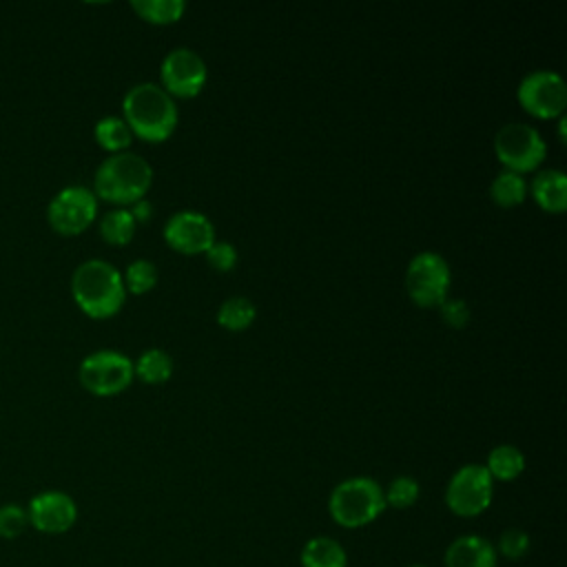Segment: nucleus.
<instances>
[{
    "label": "nucleus",
    "instance_id": "1",
    "mask_svg": "<svg viewBox=\"0 0 567 567\" xmlns=\"http://www.w3.org/2000/svg\"><path fill=\"white\" fill-rule=\"evenodd\" d=\"M124 122L146 142H164L177 126L175 97L157 82H137L122 97Z\"/></svg>",
    "mask_w": 567,
    "mask_h": 567
},
{
    "label": "nucleus",
    "instance_id": "2",
    "mask_svg": "<svg viewBox=\"0 0 567 567\" xmlns=\"http://www.w3.org/2000/svg\"><path fill=\"white\" fill-rule=\"evenodd\" d=\"M71 295L84 315L93 319H106L122 308L126 288L122 272L111 261L93 257L73 270Z\"/></svg>",
    "mask_w": 567,
    "mask_h": 567
},
{
    "label": "nucleus",
    "instance_id": "3",
    "mask_svg": "<svg viewBox=\"0 0 567 567\" xmlns=\"http://www.w3.org/2000/svg\"><path fill=\"white\" fill-rule=\"evenodd\" d=\"M153 182L151 164L131 151L109 155L93 175V193L113 204H133L146 195Z\"/></svg>",
    "mask_w": 567,
    "mask_h": 567
},
{
    "label": "nucleus",
    "instance_id": "4",
    "mask_svg": "<svg viewBox=\"0 0 567 567\" xmlns=\"http://www.w3.org/2000/svg\"><path fill=\"white\" fill-rule=\"evenodd\" d=\"M385 509L383 487L370 476H352L334 485L328 498L332 520L346 529L365 527Z\"/></svg>",
    "mask_w": 567,
    "mask_h": 567
},
{
    "label": "nucleus",
    "instance_id": "5",
    "mask_svg": "<svg viewBox=\"0 0 567 567\" xmlns=\"http://www.w3.org/2000/svg\"><path fill=\"white\" fill-rule=\"evenodd\" d=\"M494 153L505 171L523 175L545 159L547 144L532 124L507 122L494 135Z\"/></svg>",
    "mask_w": 567,
    "mask_h": 567
},
{
    "label": "nucleus",
    "instance_id": "6",
    "mask_svg": "<svg viewBox=\"0 0 567 567\" xmlns=\"http://www.w3.org/2000/svg\"><path fill=\"white\" fill-rule=\"evenodd\" d=\"M452 272L443 255L434 250L416 252L405 268V290L416 306H441L447 299Z\"/></svg>",
    "mask_w": 567,
    "mask_h": 567
},
{
    "label": "nucleus",
    "instance_id": "7",
    "mask_svg": "<svg viewBox=\"0 0 567 567\" xmlns=\"http://www.w3.org/2000/svg\"><path fill=\"white\" fill-rule=\"evenodd\" d=\"M133 361L117 350H97L82 359L78 379L95 396H113L133 381Z\"/></svg>",
    "mask_w": 567,
    "mask_h": 567
},
{
    "label": "nucleus",
    "instance_id": "8",
    "mask_svg": "<svg viewBox=\"0 0 567 567\" xmlns=\"http://www.w3.org/2000/svg\"><path fill=\"white\" fill-rule=\"evenodd\" d=\"M494 481L487 474L485 465L467 463L458 467L445 487V503L450 512L463 518L483 514L492 503Z\"/></svg>",
    "mask_w": 567,
    "mask_h": 567
},
{
    "label": "nucleus",
    "instance_id": "9",
    "mask_svg": "<svg viewBox=\"0 0 567 567\" xmlns=\"http://www.w3.org/2000/svg\"><path fill=\"white\" fill-rule=\"evenodd\" d=\"M516 97L520 106L536 117L563 115L567 106V84L560 73L549 69H536L520 78Z\"/></svg>",
    "mask_w": 567,
    "mask_h": 567
},
{
    "label": "nucleus",
    "instance_id": "10",
    "mask_svg": "<svg viewBox=\"0 0 567 567\" xmlns=\"http://www.w3.org/2000/svg\"><path fill=\"white\" fill-rule=\"evenodd\" d=\"M97 215V197L91 188L73 184L53 195L47 206V219L60 235H80Z\"/></svg>",
    "mask_w": 567,
    "mask_h": 567
},
{
    "label": "nucleus",
    "instance_id": "11",
    "mask_svg": "<svg viewBox=\"0 0 567 567\" xmlns=\"http://www.w3.org/2000/svg\"><path fill=\"white\" fill-rule=\"evenodd\" d=\"M208 71L204 58L188 49L177 47L171 49L159 64V80L168 95L173 97H193L197 95L206 84Z\"/></svg>",
    "mask_w": 567,
    "mask_h": 567
},
{
    "label": "nucleus",
    "instance_id": "12",
    "mask_svg": "<svg viewBox=\"0 0 567 567\" xmlns=\"http://www.w3.org/2000/svg\"><path fill=\"white\" fill-rule=\"evenodd\" d=\"M29 525L42 534H64L78 520L75 501L60 489L38 492L27 505Z\"/></svg>",
    "mask_w": 567,
    "mask_h": 567
},
{
    "label": "nucleus",
    "instance_id": "13",
    "mask_svg": "<svg viewBox=\"0 0 567 567\" xmlns=\"http://www.w3.org/2000/svg\"><path fill=\"white\" fill-rule=\"evenodd\" d=\"M166 244L184 255L206 252L215 241L213 221L199 210H177L164 224Z\"/></svg>",
    "mask_w": 567,
    "mask_h": 567
},
{
    "label": "nucleus",
    "instance_id": "14",
    "mask_svg": "<svg viewBox=\"0 0 567 567\" xmlns=\"http://www.w3.org/2000/svg\"><path fill=\"white\" fill-rule=\"evenodd\" d=\"M445 567H496V547L478 534L458 536L445 549Z\"/></svg>",
    "mask_w": 567,
    "mask_h": 567
},
{
    "label": "nucleus",
    "instance_id": "15",
    "mask_svg": "<svg viewBox=\"0 0 567 567\" xmlns=\"http://www.w3.org/2000/svg\"><path fill=\"white\" fill-rule=\"evenodd\" d=\"M532 195L547 213H563L567 208V175L560 168L538 171L532 179Z\"/></svg>",
    "mask_w": 567,
    "mask_h": 567
},
{
    "label": "nucleus",
    "instance_id": "16",
    "mask_svg": "<svg viewBox=\"0 0 567 567\" xmlns=\"http://www.w3.org/2000/svg\"><path fill=\"white\" fill-rule=\"evenodd\" d=\"M301 567H348V556L334 538L315 536L301 549Z\"/></svg>",
    "mask_w": 567,
    "mask_h": 567
},
{
    "label": "nucleus",
    "instance_id": "17",
    "mask_svg": "<svg viewBox=\"0 0 567 567\" xmlns=\"http://www.w3.org/2000/svg\"><path fill=\"white\" fill-rule=\"evenodd\" d=\"M485 470L492 476V481H514L523 474L525 470V456L516 445L503 443L489 450L487 461H485Z\"/></svg>",
    "mask_w": 567,
    "mask_h": 567
},
{
    "label": "nucleus",
    "instance_id": "18",
    "mask_svg": "<svg viewBox=\"0 0 567 567\" xmlns=\"http://www.w3.org/2000/svg\"><path fill=\"white\" fill-rule=\"evenodd\" d=\"M257 317V308L255 303L244 297V295H235V297H228L221 301V306L217 308V323L226 330H233V332H239V330H246Z\"/></svg>",
    "mask_w": 567,
    "mask_h": 567
},
{
    "label": "nucleus",
    "instance_id": "19",
    "mask_svg": "<svg viewBox=\"0 0 567 567\" xmlns=\"http://www.w3.org/2000/svg\"><path fill=\"white\" fill-rule=\"evenodd\" d=\"M93 135L97 140V144L111 153H122L128 148L133 133L128 128V124L124 122V117L120 115H104L95 122Z\"/></svg>",
    "mask_w": 567,
    "mask_h": 567
},
{
    "label": "nucleus",
    "instance_id": "20",
    "mask_svg": "<svg viewBox=\"0 0 567 567\" xmlns=\"http://www.w3.org/2000/svg\"><path fill=\"white\" fill-rule=\"evenodd\" d=\"M133 374L144 383H164L173 374V359L162 348H148L133 363Z\"/></svg>",
    "mask_w": 567,
    "mask_h": 567
},
{
    "label": "nucleus",
    "instance_id": "21",
    "mask_svg": "<svg viewBox=\"0 0 567 567\" xmlns=\"http://www.w3.org/2000/svg\"><path fill=\"white\" fill-rule=\"evenodd\" d=\"M489 197L503 208L518 206L527 197V182L514 171H501L489 184Z\"/></svg>",
    "mask_w": 567,
    "mask_h": 567
},
{
    "label": "nucleus",
    "instance_id": "22",
    "mask_svg": "<svg viewBox=\"0 0 567 567\" xmlns=\"http://www.w3.org/2000/svg\"><path fill=\"white\" fill-rule=\"evenodd\" d=\"M135 219L128 208H113L100 217V235L113 246H124L135 235Z\"/></svg>",
    "mask_w": 567,
    "mask_h": 567
},
{
    "label": "nucleus",
    "instance_id": "23",
    "mask_svg": "<svg viewBox=\"0 0 567 567\" xmlns=\"http://www.w3.org/2000/svg\"><path fill=\"white\" fill-rule=\"evenodd\" d=\"M131 7L140 18L153 24L177 22L186 11L184 0H133Z\"/></svg>",
    "mask_w": 567,
    "mask_h": 567
},
{
    "label": "nucleus",
    "instance_id": "24",
    "mask_svg": "<svg viewBox=\"0 0 567 567\" xmlns=\"http://www.w3.org/2000/svg\"><path fill=\"white\" fill-rule=\"evenodd\" d=\"M419 492H421V487H419L416 478L401 474V476L392 478L390 485L383 489L385 507L390 505L394 509H408V507H412L416 503Z\"/></svg>",
    "mask_w": 567,
    "mask_h": 567
},
{
    "label": "nucleus",
    "instance_id": "25",
    "mask_svg": "<svg viewBox=\"0 0 567 567\" xmlns=\"http://www.w3.org/2000/svg\"><path fill=\"white\" fill-rule=\"evenodd\" d=\"M124 288L135 292V295H142V292H148L155 281H157V268L151 259H133L128 266H126V272H124Z\"/></svg>",
    "mask_w": 567,
    "mask_h": 567
},
{
    "label": "nucleus",
    "instance_id": "26",
    "mask_svg": "<svg viewBox=\"0 0 567 567\" xmlns=\"http://www.w3.org/2000/svg\"><path fill=\"white\" fill-rule=\"evenodd\" d=\"M27 527H29L27 507H22L20 503L0 505V538L13 540V538L22 536Z\"/></svg>",
    "mask_w": 567,
    "mask_h": 567
},
{
    "label": "nucleus",
    "instance_id": "27",
    "mask_svg": "<svg viewBox=\"0 0 567 567\" xmlns=\"http://www.w3.org/2000/svg\"><path fill=\"white\" fill-rule=\"evenodd\" d=\"M532 547V540L527 536V532L518 529V527H509L501 534L498 538V554L507 560H520L527 556Z\"/></svg>",
    "mask_w": 567,
    "mask_h": 567
},
{
    "label": "nucleus",
    "instance_id": "28",
    "mask_svg": "<svg viewBox=\"0 0 567 567\" xmlns=\"http://www.w3.org/2000/svg\"><path fill=\"white\" fill-rule=\"evenodd\" d=\"M204 257H206V261H208L215 270H219V272L233 270V268L237 266V259H239L237 248H235L230 241H217V239L206 248Z\"/></svg>",
    "mask_w": 567,
    "mask_h": 567
},
{
    "label": "nucleus",
    "instance_id": "29",
    "mask_svg": "<svg viewBox=\"0 0 567 567\" xmlns=\"http://www.w3.org/2000/svg\"><path fill=\"white\" fill-rule=\"evenodd\" d=\"M441 317L452 328H463L470 321V306L465 299H445L441 306Z\"/></svg>",
    "mask_w": 567,
    "mask_h": 567
},
{
    "label": "nucleus",
    "instance_id": "30",
    "mask_svg": "<svg viewBox=\"0 0 567 567\" xmlns=\"http://www.w3.org/2000/svg\"><path fill=\"white\" fill-rule=\"evenodd\" d=\"M128 213L133 215V219H135V224H146L151 217H153V204L146 199V197H142V199H137V202H133L131 204V208H128Z\"/></svg>",
    "mask_w": 567,
    "mask_h": 567
},
{
    "label": "nucleus",
    "instance_id": "31",
    "mask_svg": "<svg viewBox=\"0 0 567 567\" xmlns=\"http://www.w3.org/2000/svg\"><path fill=\"white\" fill-rule=\"evenodd\" d=\"M565 124H567V117L560 115V122H558V135H560V140H565Z\"/></svg>",
    "mask_w": 567,
    "mask_h": 567
},
{
    "label": "nucleus",
    "instance_id": "32",
    "mask_svg": "<svg viewBox=\"0 0 567 567\" xmlns=\"http://www.w3.org/2000/svg\"><path fill=\"white\" fill-rule=\"evenodd\" d=\"M408 567H425V565H408Z\"/></svg>",
    "mask_w": 567,
    "mask_h": 567
}]
</instances>
